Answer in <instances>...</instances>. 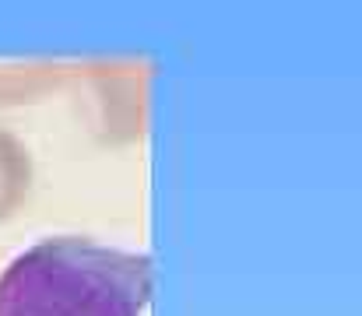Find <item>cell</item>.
Returning a JSON list of instances; mask_svg holds the SVG:
<instances>
[{"mask_svg": "<svg viewBox=\"0 0 362 316\" xmlns=\"http://www.w3.org/2000/svg\"><path fill=\"white\" fill-rule=\"evenodd\" d=\"M151 260L92 239H42L0 274V316H144Z\"/></svg>", "mask_w": 362, "mask_h": 316, "instance_id": "1", "label": "cell"}, {"mask_svg": "<svg viewBox=\"0 0 362 316\" xmlns=\"http://www.w3.org/2000/svg\"><path fill=\"white\" fill-rule=\"evenodd\" d=\"M28 183H32V158L25 144L0 130V221L14 214V208L28 197Z\"/></svg>", "mask_w": 362, "mask_h": 316, "instance_id": "2", "label": "cell"}]
</instances>
